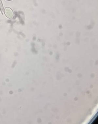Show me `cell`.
Wrapping results in <instances>:
<instances>
[{
  "label": "cell",
  "instance_id": "7a4b0ae2",
  "mask_svg": "<svg viewBox=\"0 0 98 124\" xmlns=\"http://www.w3.org/2000/svg\"><path fill=\"white\" fill-rule=\"evenodd\" d=\"M8 0V1H11V0Z\"/></svg>",
  "mask_w": 98,
  "mask_h": 124
},
{
  "label": "cell",
  "instance_id": "6da1fadb",
  "mask_svg": "<svg viewBox=\"0 0 98 124\" xmlns=\"http://www.w3.org/2000/svg\"><path fill=\"white\" fill-rule=\"evenodd\" d=\"M5 15L8 18L10 19H13L14 16V14L11 8L7 7L4 10Z\"/></svg>",
  "mask_w": 98,
  "mask_h": 124
}]
</instances>
